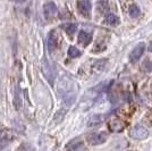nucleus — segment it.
<instances>
[{"mask_svg": "<svg viewBox=\"0 0 152 151\" xmlns=\"http://www.w3.org/2000/svg\"><path fill=\"white\" fill-rule=\"evenodd\" d=\"M101 122V118L99 116H94L92 119L89 122V126H95V125H99Z\"/></svg>", "mask_w": 152, "mask_h": 151, "instance_id": "obj_18", "label": "nucleus"}, {"mask_svg": "<svg viewBox=\"0 0 152 151\" xmlns=\"http://www.w3.org/2000/svg\"><path fill=\"white\" fill-rule=\"evenodd\" d=\"M144 50H145V44L143 43V42L140 43L139 45H136L133 50H132L131 55H129L131 62H136V60H139L140 58L142 57V55H143Z\"/></svg>", "mask_w": 152, "mask_h": 151, "instance_id": "obj_7", "label": "nucleus"}, {"mask_svg": "<svg viewBox=\"0 0 152 151\" xmlns=\"http://www.w3.org/2000/svg\"><path fill=\"white\" fill-rule=\"evenodd\" d=\"M58 41H59L58 33L56 32V30H51L48 35V49L50 52L56 50V48L58 47Z\"/></svg>", "mask_w": 152, "mask_h": 151, "instance_id": "obj_6", "label": "nucleus"}, {"mask_svg": "<svg viewBox=\"0 0 152 151\" xmlns=\"http://www.w3.org/2000/svg\"><path fill=\"white\" fill-rule=\"evenodd\" d=\"M14 2H16V4H23V2H25V0H13Z\"/></svg>", "mask_w": 152, "mask_h": 151, "instance_id": "obj_20", "label": "nucleus"}, {"mask_svg": "<svg viewBox=\"0 0 152 151\" xmlns=\"http://www.w3.org/2000/svg\"><path fill=\"white\" fill-rule=\"evenodd\" d=\"M61 27L65 30V32H66L69 37H73L76 33V31H77V25L74 24V23H66V24H64Z\"/></svg>", "mask_w": 152, "mask_h": 151, "instance_id": "obj_10", "label": "nucleus"}, {"mask_svg": "<svg viewBox=\"0 0 152 151\" xmlns=\"http://www.w3.org/2000/svg\"><path fill=\"white\" fill-rule=\"evenodd\" d=\"M108 135L106 132H98V133H91L86 136V140L91 145H99L106 142Z\"/></svg>", "mask_w": 152, "mask_h": 151, "instance_id": "obj_1", "label": "nucleus"}, {"mask_svg": "<svg viewBox=\"0 0 152 151\" xmlns=\"http://www.w3.org/2000/svg\"><path fill=\"white\" fill-rule=\"evenodd\" d=\"M148 136H149V132L143 126H135L131 131V138L135 140H145Z\"/></svg>", "mask_w": 152, "mask_h": 151, "instance_id": "obj_4", "label": "nucleus"}, {"mask_svg": "<svg viewBox=\"0 0 152 151\" xmlns=\"http://www.w3.org/2000/svg\"><path fill=\"white\" fill-rule=\"evenodd\" d=\"M81 55H82V52L78 50L76 47H74V45L69 47V49H68V56L70 58H77V57H80Z\"/></svg>", "mask_w": 152, "mask_h": 151, "instance_id": "obj_16", "label": "nucleus"}, {"mask_svg": "<svg viewBox=\"0 0 152 151\" xmlns=\"http://www.w3.org/2000/svg\"><path fill=\"white\" fill-rule=\"evenodd\" d=\"M77 10L83 17L90 18L91 17V10H92L91 1L90 0H78L77 1Z\"/></svg>", "mask_w": 152, "mask_h": 151, "instance_id": "obj_2", "label": "nucleus"}, {"mask_svg": "<svg viewBox=\"0 0 152 151\" xmlns=\"http://www.w3.org/2000/svg\"><path fill=\"white\" fill-rule=\"evenodd\" d=\"M77 41L78 43L86 47L88 44H90L92 42V34L89 33V32H85V31H81L78 33V37H77Z\"/></svg>", "mask_w": 152, "mask_h": 151, "instance_id": "obj_9", "label": "nucleus"}, {"mask_svg": "<svg viewBox=\"0 0 152 151\" xmlns=\"http://www.w3.org/2000/svg\"><path fill=\"white\" fill-rule=\"evenodd\" d=\"M107 9H108V6H107V2H106V1L103 2V6H100V4L98 2V10H99V13H101V14L106 13Z\"/></svg>", "mask_w": 152, "mask_h": 151, "instance_id": "obj_19", "label": "nucleus"}, {"mask_svg": "<svg viewBox=\"0 0 152 151\" xmlns=\"http://www.w3.org/2000/svg\"><path fill=\"white\" fill-rule=\"evenodd\" d=\"M142 67H143V69H144L145 72H150V70L152 69V63L149 60V59H145L144 63H143V65H142Z\"/></svg>", "mask_w": 152, "mask_h": 151, "instance_id": "obj_17", "label": "nucleus"}, {"mask_svg": "<svg viewBox=\"0 0 152 151\" xmlns=\"http://www.w3.org/2000/svg\"><path fill=\"white\" fill-rule=\"evenodd\" d=\"M9 141H10V139L8 136V134L0 130V149L6 148V145L9 143Z\"/></svg>", "mask_w": 152, "mask_h": 151, "instance_id": "obj_11", "label": "nucleus"}, {"mask_svg": "<svg viewBox=\"0 0 152 151\" xmlns=\"http://www.w3.org/2000/svg\"><path fill=\"white\" fill-rule=\"evenodd\" d=\"M149 50L152 51V42H151V43H150V45H149Z\"/></svg>", "mask_w": 152, "mask_h": 151, "instance_id": "obj_21", "label": "nucleus"}, {"mask_svg": "<svg viewBox=\"0 0 152 151\" xmlns=\"http://www.w3.org/2000/svg\"><path fill=\"white\" fill-rule=\"evenodd\" d=\"M66 148L69 149V150H82L85 147H84L83 142H81V141H73V142H70Z\"/></svg>", "mask_w": 152, "mask_h": 151, "instance_id": "obj_13", "label": "nucleus"}, {"mask_svg": "<svg viewBox=\"0 0 152 151\" xmlns=\"http://www.w3.org/2000/svg\"><path fill=\"white\" fill-rule=\"evenodd\" d=\"M42 72H43V74H45V77H47V80L52 84V83H53V80H55V77H56V75H55V70L52 69L51 65L47 62L45 58H43V62H42Z\"/></svg>", "mask_w": 152, "mask_h": 151, "instance_id": "obj_5", "label": "nucleus"}, {"mask_svg": "<svg viewBox=\"0 0 152 151\" xmlns=\"http://www.w3.org/2000/svg\"><path fill=\"white\" fill-rule=\"evenodd\" d=\"M125 125H124V122L121 120L119 118H114L109 122V130L114 133H121L124 131Z\"/></svg>", "mask_w": 152, "mask_h": 151, "instance_id": "obj_8", "label": "nucleus"}, {"mask_svg": "<svg viewBox=\"0 0 152 151\" xmlns=\"http://www.w3.org/2000/svg\"><path fill=\"white\" fill-rule=\"evenodd\" d=\"M151 93H152V85H151Z\"/></svg>", "mask_w": 152, "mask_h": 151, "instance_id": "obj_22", "label": "nucleus"}, {"mask_svg": "<svg viewBox=\"0 0 152 151\" xmlns=\"http://www.w3.org/2000/svg\"><path fill=\"white\" fill-rule=\"evenodd\" d=\"M14 105L17 110L20 109L22 107V98H20V93H19V89L18 86H16L15 89V97H14Z\"/></svg>", "mask_w": 152, "mask_h": 151, "instance_id": "obj_12", "label": "nucleus"}, {"mask_svg": "<svg viewBox=\"0 0 152 151\" xmlns=\"http://www.w3.org/2000/svg\"><path fill=\"white\" fill-rule=\"evenodd\" d=\"M106 22H107L109 25H118L119 18H118V16L115 15V14H108L107 17H106Z\"/></svg>", "mask_w": 152, "mask_h": 151, "instance_id": "obj_14", "label": "nucleus"}, {"mask_svg": "<svg viewBox=\"0 0 152 151\" xmlns=\"http://www.w3.org/2000/svg\"><path fill=\"white\" fill-rule=\"evenodd\" d=\"M43 14L45 18L51 19L52 17H56L58 14V8L53 1H48L43 5Z\"/></svg>", "mask_w": 152, "mask_h": 151, "instance_id": "obj_3", "label": "nucleus"}, {"mask_svg": "<svg viewBox=\"0 0 152 151\" xmlns=\"http://www.w3.org/2000/svg\"><path fill=\"white\" fill-rule=\"evenodd\" d=\"M128 13H129V15H131V17L137 18L140 15H141V10H140V8L136 6V5H132V6L129 7Z\"/></svg>", "mask_w": 152, "mask_h": 151, "instance_id": "obj_15", "label": "nucleus"}]
</instances>
